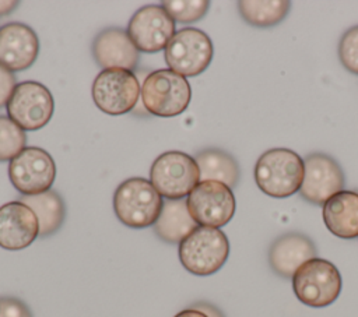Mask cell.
<instances>
[{
	"label": "cell",
	"mask_w": 358,
	"mask_h": 317,
	"mask_svg": "<svg viewBox=\"0 0 358 317\" xmlns=\"http://www.w3.org/2000/svg\"><path fill=\"white\" fill-rule=\"evenodd\" d=\"M303 175V159L288 148H271L263 152L255 165L257 187L274 198H287L298 193Z\"/></svg>",
	"instance_id": "1"
},
{
	"label": "cell",
	"mask_w": 358,
	"mask_h": 317,
	"mask_svg": "<svg viewBox=\"0 0 358 317\" xmlns=\"http://www.w3.org/2000/svg\"><path fill=\"white\" fill-rule=\"evenodd\" d=\"M164 207L162 196L150 180L130 177L120 183L113 194V209L117 219L133 229L154 225Z\"/></svg>",
	"instance_id": "2"
},
{
	"label": "cell",
	"mask_w": 358,
	"mask_h": 317,
	"mask_svg": "<svg viewBox=\"0 0 358 317\" xmlns=\"http://www.w3.org/2000/svg\"><path fill=\"white\" fill-rule=\"evenodd\" d=\"M178 254L186 271L207 277L221 270L228 260L229 242L218 228L197 226L179 243Z\"/></svg>",
	"instance_id": "3"
},
{
	"label": "cell",
	"mask_w": 358,
	"mask_h": 317,
	"mask_svg": "<svg viewBox=\"0 0 358 317\" xmlns=\"http://www.w3.org/2000/svg\"><path fill=\"white\" fill-rule=\"evenodd\" d=\"M190 98L192 89L187 80L169 68L150 73L141 85L143 106L158 117H173L183 113Z\"/></svg>",
	"instance_id": "4"
},
{
	"label": "cell",
	"mask_w": 358,
	"mask_h": 317,
	"mask_svg": "<svg viewBox=\"0 0 358 317\" xmlns=\"http://www.w3.org/2000/svg\"><path fill=\"white\" fill-rule=\"evenodd\" d=\"M292 289L303 304L326 307L336 302L341 292V275L333 263L315 257L296 270Z\"/></svg>",
	"instance_id": "5"
},
{
	"label": "cell",
	"mask_w": 358,
	"mask_h": 317,
	"mask_svg": "<svg viewBox=\"0 0 358 317\" xmlns=\"http://www.w3.org/2000/svg\"><path fill=\"white\" fill-rule=\"evenodd\" d=\"M150 182L168 200H183L200 182V170L193 156L182 151H166L151 165Z\"/></svg>",
	"instance_id": "6"
},
{
	"label": "cell",
	"mask_w": 358,
	"mask_h": 317,
	"mask_svg": "<svg viewBox=\"0 0 358 317\" xmlns=\"http://www.w3.org/2000/svg\"><path fill=\"white\" fill-rule=\"evenodd\" d=\"M213 54L210 36L199 28L185 27L169 40L164 57L169 70L186 78L201 74L210 66Z\"/></svg>",
	"instance_id": "7"
},
{
	"label": "cell",
	"mask_w": 358,
	"mask_h": 317,
	"mask_svg": "<svg viewBox=\"0 0 358 317\" xmlns=\"http://www.w3.org/2000/svg\"><path fill=\"white\" fill-rule=\"evenodd\" d=\"M91 94L99 110L117 116L134 109L140 98V84L130 70L106 68L95 77Z\"/></svg>",
	"instance_id": "8"
},
{
	"label": "cell",
	"mask_w": 358,
	"mask_h": 317,
	"mask_svg": "<svg viewBox=\"0 0 358 317\" xmlns=\"http://www.w3.org/2000/svg\"><path fill=\"white\" fill-rule=\"evenodd\" d=\"M7 116L24 131H36L45 127L55 110L52 92L38 81L17 84L7 105Z\"/></svg>",
	"instance_id": "9"
},
{
	"label": "cell",
	"mask_w": 358,
	"mask_h": 317,
	"mask_svg": "<svg viewBox=\"0 0 358 317\" xmlns=\"http://www.w3.org/2000/svg\"><path fill=\"white\" fill-rule=\"evenodd\" d=\"M189 214L199 226L221 228L227 225L236 209L232 189L215 180L199 182L186 200Z\"/></svg>",
	"instance_id": "10"
},
{
	"label": "cell",
	"mask_w": 358,
	"mask_h": 317,
	"mask_svg": "<svg viewBox=\"0 0 358 317\" xmlns=\"http://www.w3.org/2000/svg\"><path fill=\"white\" fill-rule=\"evenodd\" d=\"M11 184L22 196H35L50 189L56 177V165L49 152L39 147H25L8 163Z\"/></svg>",
	"instance_id": "11"
},
{
	"label": "cell",
	"mask_w": 358,
	"mask_h": 317,
	"mask_svg": "<svg viewBox=\"0 0 358 317\" xmlns=\"http://www.w3.org/2000/svg\"><path fill=\"white\" fill-rule=\"evenodd\" d=\"M175 21L162 6L151 4L138 8L129 21L127 35L138 52L157 53L173 38Z\"/></svg>",
	"instance_id": "12"
},
{
	"label": "cell",
	"mask_w": 358,
	"mask_h": 317,
	"mask_svg": "<svg viewBox=\"0 0 358 317\" xmlns=\"http://www.w3.org/2000/svg\"><path fill=\"white\" fill-rule=\"evenodd\" d=\"M303 165L305 175L299 193L306 201L323 205L333 196L344 190V173L331 156L323 152H313L303 159Z\"/></svg>",
	"instance_id": "13"
},
{
	"label": "cell",
	"mask_w": 358,
	"mask_h": 317,
	"mask_svg": "<svg viewBox=\"0 0 358 317\" xmlns=\"http://www.w3.org/2000/svg\"><path fill=\"white\" fill-rule=\"evenodd\" d=\"M39 54L36 32L22 22H8L0 27V66L8 71H22L31 67Z\"/></svg>",
	"instance_id": "14"
},
{
	"label": "cell",
	"mask_w": 358,
	"mask_h": 317,
	"mask_svg": "<svg viewBox=\"0 0 358 317\" xmlns=\"http://www.w3.org/2000/svg\"><path fill=\"white\" fill-rule=\"evenodd\" d=\"M39 236L35 212L21 201H10L0 207V247L15 251L27 249Z\"/></svg>",
	"instance_id": "15"
},
{
	"label": "cell",
	"mask_w": 358,
	"mask_h": 317,
	"mask_svg": "<svg viewBox=\"0 0 358 317\" xmlns=\"http://www.w3.org/2000/svg\"><path fill=\"white\" fill-rule=\"evenodd\" d=\"M92 56L98 66L133 71L140 61V52L122 28L102 29L92 42Z\"/></svg>",
	"instance_id": "16"
},
{
	"label": "cell",
	"mask_w": 358,
	"mask_h": 317,
	"mask_svg": "<svg viewBox=\"0 0 358 317\" xmlns=\"http://www.w3.org/2000/svg\"><path fill=\"white\" fill-rule=\"evenodd\" d=\"M317 254L313 242L298 232H288L277 237L268 249L271 270L282 277L292 278L296 270Z\"/></svg>",
	"instance_id": "17"
},
{
	"label": "cell",
	"mask_w": 358,
	"mask_h": 317,
	"mask_svg": "<svg viewBox=\"0 0 358 317\" xmlns=\"http://www.w3.org/2000/svg\"><path fill=\"white\" fill-rule=\"evenodd\" d=\"M323 222L337 237H358V193L343 190L323 204Z\"/></svg>",
	"instance_id": "18"
},
{
	"label": "cell",
	"mask_w": 358,
	"mask_h": 317,
	"mask_svg": "<svg viewBox=\"0 0 358 317\" xmlns=\"http://www.w3.org/2000/svg\"><path fill=\"white\" fill-rule=\"evenodd\" d=\"M199 225L192 218L185 200H166L159 218L154 223V232L166 243H180Z\"/></svg>",
	"instance_id": "19"
},
{
	"label": "cell",
	"mask_w": 358,
	"mask_h": 317,
	"mask_svg": "<svg viewBox=\"0 0 358 317\" xmlns=\"http://www.w3.org/2000/svg\"><path fill=\"white\" fill-rule=\"evenodd\" d=\"M194 161L200 170V182L215 180L235 187L239 182V166L232 155L225 151L210 148L196 154Z\"/></svg>",
	"instance_id": "20"
},
{
	"label": "cell",
	"mask_w": 358,
	"mask_h": 317,
	"mask_svg": "<svg viewBox=\"0 0 358 317\" xmlns=\"http://www.w3.org/2000/svg\"><path fill=\"white\" fill-rule=\"evenodd\" d=\"M20 201L35 212L39 222L41 237L56 233L63 225L66 208L62 197L57 193L48 190L35 196H22Z\"/></svg>",
	"instance_id": "21"
},
{
	"label": "cell",
	"mask_w": 358,
	"mask_h": 317,
	"mask_svg": "<svg viewBox=\"0 0 358 317\" xmlns=\"http://www.w3.org/2000/svg\"><path fill=\"white\" fill-rule=\"evenodd\" d=\"M242 18L257 28H268L281 22L291 8L288 0H242L238 1Z\"/></svg>",
	"instance_id": "22"
},
{
	"label": "cell",
	"mask_w": 358,
	"mask_h": 317,
	"mask_svg": "<svg viewBox=\"0 0 358 317\" xmlns=\"http://www.w3.org/2000/svg\"><path fill=\"white\" fill-rule=\"evenodd\" d=\"M27 144L25 131L8 116L0 115V162L14 159Z\"/></svg>",
	"instance_id": "23"
},
{
	"label": "cell",
	"mask_w": 358,
	"mask_h": 317,
	"mask_svg": "<svg viewBox=\"0 0 358 317\" xmlns=\"http://www.w3.org/2000/svg\"><path fill=\"white\" fill-rule=\"evenodd\" d=\"M175 22H194L201 20L210 7L207 0H166L161 4Z\"/></svg>",
	"instance_id": "24"
},
{
	"label": "cell",
	"mask_w": 358,
	"mask_h": 317,
	"mask_svg": "<svg viewBox=\"0 0 358 317\" xmlns=\"http://www.w3.org/2000/svg\"><path fill=\"white\" fill-rule=\"evenodd\" d=\"M338 59L343 67L358 75V25L344 32L338 42Z\"/></svg>",
	"instance_id": "25"
},
{
	"label": "cell",
	"mask_w": 358,
	"mask_h": 317,
	"mask_svg": "<svg viewBox=\"0 0 358 317\" xmlns=\"http://www.w3.org/2000/svg\"><path fill=\"white\" fill-rule=\"evenodd\" d=\"M0 317H32L28 306L17 297H0Z\"/></svg>",
	"instance_id": "26"
},
{
	"label": "cell",
	"mask_w": 358,
	"mask_h": 317,
	"mask_svg": "<svg viewBox=\"0 0 358 317\" xmlns=\"http://www.w3.org/2000/svg\"><path fill=\"white\" fill-rule=\"evenodd\" d=\"M15 87H17V81L14 74L0 66V108L7 105Z\"/></svg>",
	"instance_id": "27"
},
{
	"label": "cell",
	"mask_w": 358,
	"mask_h": 317,
	"mask_svg": "<svg viewBox=\"0 0 358 317\" xmlns=\"http://www.w3.org/2000/svg\"><path fill=\"white\" fill-rule=\"evenodd\" d=\"M192 307L204 311L208 317H224L222 313H221L217 307H214L213 304H208V303H196V304H193Z\"/></svg>",
	"instance_id": "28"
},
{
	"label": "cell",
	"mask_w": 358,
	"mask_h": 317,
	"mask_svg": "<svg viewBox=\"0 0 358 317\" xmlns=\"http://www.w3.org/2000/svg\"><path fill=\"white\" fill-rule=\"evenodd\" d=\"M173 317H208V316L201 310H197L194 307H189V309H185V310L179 311Z\"/></svg>",
	"instance_id": "29"
},
{
	"label": "cell",
	"mask_w": 358,
	"mask_h": 317,
	"mask_svg": "<svg viewBox=\"0 0 358 317\" xmlns=\"http://www.w3.org/2000/svg\"><path fill=\"white\" fill-rule=\"evenodd\" d=\"M18 6V1L15 0H0V17L11 13Z\"/></svg>",
	"instance_id": "30"
}]
</instances>
